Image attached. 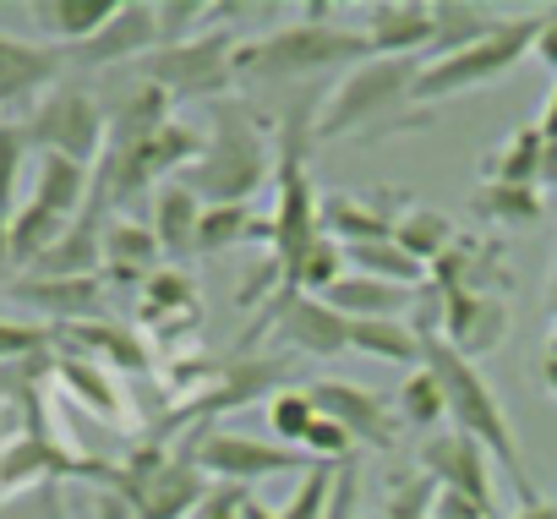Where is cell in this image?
Segmentation results:
<instances>
[{
    "label": "cell",
    "instance_id": "c3c4849f",
    "mask_svg": "<svg viewBox=\"0 0 557 519\" xmlns=\"http://www.w3.org/2000/svg\"><path fill=\"white\" fill-rule=\"evenodd\" d=\"M546 356H557V329H552V339H546Z\"/></svg>",
    "mask_w": 557,
    "mask_h": 519
},
{
    "label": "cell",
    "instance_id": "e575fe53",
    "mask_svg": "<svg viewBox=\"0 0 557 519\" xmlns=\"http://www.w3.org/2000/svg\"><path fill=\"white\" fill-rule=\"evenodd\" d=\"M432 503H437V486L416 470V475H394L388 492H383V519H432Z\"/></svg>",
    "mask_w": 557,
    "mask_h": 519
},
{
    "label": "cell",
    "instance_id": "f6af8a7d",
    "mask_svg": "<svg viewBox=\"0 0 557 519\" xmlns=\"http://www.w3.org/2000/svg\"><path fill=\"white\" fill-rule=\"evenodd\" d=\"M541 132H546V137H557V83H552V94H546V110H541Z\"/></svg>",
    "mask_w": 557,
    "mask_h": 519
},
{
    "label": "cell",
    "instance_id": "44dd1931",
    "mask_svg": "<svg viewBox=\"0 0 557 519\" xmlns=\"http://www.w3.org/2000/svg\"><path fill=\"white\" fill-rule=\"evenodd\" d=\"M202 197L186 186V181H164L153 191V235L164 246V257H197V230H202Z\"/></svg>",
    "mask_w": 557,
    "mask_h": 519
},
{
    "label": "cell",
    "instance_id": "5bb4252c",
    "mask_svg": "<svg viewBox=\"0 0 557 519\" xmlns=\"http://www.w3.org/2000/svg\"><path fill=\"white\" fill-rule=\"evenodd\" d=\"M361 34L377 61H426L437 23L426 0H377V7H367Z\"/></svg>",
    "mask_w": 557,
    "mask_h": 519
},
{
    "label": "cell",
    "instance_id": "7c38bea8",
    "mask_svg": "<svg viewBox=\"0 0 557 519\" xmlns=\"http://www.w3.org/2000/svg\"><path fill=\"white\" fill-rule=\"evenodd\" d=\"M159 45H164V39H159V7H148V0H126V7H121L88 45L66 50V61H72V66H88V72H99V66H126V61L143 66Z\"/></svg>",
    "mask_w": 557,
    "mask_h": 519
},
{
    "label": "cell",
    "instance_id": "f907efd6",
    "mask_svg": "<svg viewBox=\"0 0 557 519\" xmlns=\"http://www.w3.org/2000/svg\"><path fill=\"white\" fill-rule=\"evenodd\" d=\"M0 388H12V383H0Z\"/></svg>",
    "mask_w": 557,
    "mask_h": 519
},
{
    "label": "cell",
    "instance_id": "e0dca14e",
    "mask_svg": "<svg viewBox=\"0 0 557 519\" xmlns=\"http://www.w3.org/2000/svg\"><path fill=\"white\" fill-rule=\"evenodd\" d=\"M383 191H361V197H323V235L339 246H367V240H394L399 213L388 202H377Z\"/></svg>",
    "mask_w": 557,
    "mask_h": 519
},
{
    "label": "cell",
    "instance_id": "bcb514c9",
    "mask_svg": "<svg viewBox=\"0 0 557 519\" xmlns=\"http://www.w3.org/2000/svg\"><path fill=\"white\" fill-rule=\"evenodd\" d=\"M541 388L557 399V356H541Z\"/></svg>",
    "mask_w": 557,
    "mask_h": 519
},
{
    "label": "cell",
    "instance_id": "8d00e7d4",
    "mask_svg": "<svg viewBox=\"0 0 557 519\" xmlns=\"http://www.w3.org/2000/svg\"><path fill=\"white\" fill-rule=\"evenodd\" d=\"M329 503H334V470L329 465H318V470H307L301 475V486H296V497L278 508V519H329Z\"/></svg>",
    "mask_w": 557,
    "mask_h": 519
},
{
    "label": "cell",
    "instance_id": "1f68e13d",
    "mask_svg": "<svg viewBox=\"0 0 557 519\" xmlns=\"http://www.w3.org/2000/svg\"><path fill=\"white\" fill-rule=\"evenodd\" d=\"M318 399H312V388H278L273 399H268V427H273V437L285 443V448H301L307 443V432L318 427Z\"/></svg>",
    "mask_w": 557,
    "mask_h": 519
},
{
    "label": "cell",
    "instance_id": "cb8c5ba5",
    "mask_svg": "<svg viewBox=\"0 0 557 519\" xmlns=\"http://www.w3.org/2000/svg\"><path fill=\"white\" fill-rule=\"evenodd\" d=\"M432 23H437V34H432V55L426 61H443V55H459V50L481 45L508 17H497L486 7H470V0H432Z\"/></svg>",
    "mask_w": 557,
    "mask_h": 519
},
{
    "label": "cell",
    "instance_id": "30bf717a",
    "mask_svg": "<svg viewBox=\"0 0 557 519\" xmlns=\"http://www.w3.org/2000/svg\"><path fill=\"white\" fill-rule=\"evenodd\" d=\"M437 296V291H432ZM513 329V312H508V296H486V291H454V296H437V339L448 350H459L465 361H481L492 356Z\"/></svg>",
    "mask_w": 557,
    "mask_h": 519
},
{
    "label": "cell",
    "instance_id": "74e56055",
    "mask_svg": "<svg viewBox=\"0 0 557 519\" xmlns=\"http://www.w3.org/2000/svg\"><path fill=\"white\" fill-rule=\"evenodd\" d=\"M50 339H55V334H50V329H34V323H0V367L50 350Z\"/></svg>",
    "mask_w": 557,
    "mask_h": 519
},
{
    "label": "cell",
    "instance_id": "b9f144b4",
    "mask_svg": "<svg viewBox=\"0 0 557 519\" xmlns=\"http://www.w3.org/2000/svg\"><path fill=\"white\" fill-rule=\"evenodd\" d=\"M432 519H497V514H486V508H475V503H465V497H454V492H437Z\"/></svg>",
    "mask_w": 557,
    "mask_h": 519
},
{
    "label": "cell",
    "instance_id": "f546056e",
    "mask_svg": "<svg viewBox=\"0 0 557 519\" xmlns=\"http://www.w3.org/2000/svg\"><path fill=\"white\" fill-rule=\"evenodd\" d=\"M481 219H492L497 230H530L541 219V186H503V181H481V191L470 197Z\"/></svg>",
    "mask_w": 557,
    "mask_h": 519
},
{
    "label": "cell",
    "instance_id": "277c9868",
    "mask_svg": "<svg viewBox=\"0 0 557 519\" xmlns=\"http://www.w3.org/2000/svg\"><path fill=\"white\" fill-rule=\"evenodd\" d=\"M273 170H278V153H268L262 126L251 115H240V104H219L213 110V137L181 181L213 208V202H251V191Z\"/></svg>",
    "mask_w": 557,
    "mask_h": 519
},
{
    "label": "cell",
    "instance_id": "9a60e30c",
    "mask_svg": "<svg viewBox=\"0 0 557 519\" xmlns=\"http://www.w3.org/2000/svg\"><path fill=\"white\" fill-rule=\"evenodd\" d=\"M432 285L437 296H454V291H486V296H508L513 274H508V246L503 240H475V235H459L437 263H432Z\"/></svg>",
    "mask_w": 557,
    "mask_h": 519
},
{
    "label": "cell",
    "instance_id": "8992f818",
    "mask_svg": "<svg viewBox=\"0 0 557 519\" xmlns=\"http://www.w3.org/2000/svg\"><path fill=\"white\" fill-rule=\"evenodd\" d=\"M23 137H28V148H39V153H61V159L94 170V164L104 159V148H110V110H104L88 88L61 83V88H50V94L23 115Z\"/></svg>",
    "mask_w": 557,
    "mask_h": 519
},
{
    "label": "cell",
    "instance_id": "f35d334b",
    "mask_svg": "<svg viewBox=\"0 0 557 519\" xmlns=\"http://www.w3.org/2000/svg\"><path fill=\"white\" fill-rule=\"evenodd\" d=\"M356 503H361V465H339L334 470V503H329V519H356Z\"/></svg>",
    "mask_w": 557,
    "mask_h": 519
},
{
    "label": "cell",
    "instance_id": "2e32d148",
    "mask_svg": "<svg viewBox=\"0 0 557 519\" xmlns=\"http://www.w3.org/2000/svg\"><path fill=\"white\" fill-rule=\"evenodd\" d=\"M66 66L72 61L55 45H28V39L0 34V110L7 104H39L50 88H61Z\"/></svg>",
    "mask_w": 557,
    "mask_h": 519
},
{
    "label": "cell",
    "instance_id": "4dcf8cb0",
    "mask_svg": "<svg viewBox=\"0 0 557 519\" xmlns=\"http://www.w3.org/2000/svg\"><path fill=\"white\" fill-rule=\"evenodd\" d=\"M394 416L405 421V427H421L426 437L437 432V421H448V399H443V388H437V378L421 367V372H410L405 383H399V394H394Z\"/></svg>",
    "mask_w": 557,
    "mask_h": 519
},
{
    "label": "cell",
    "instance_id": "4316f807",
    "mask_svg": "<svg viewBox=\"0 0 557 519\" xmlns=\"http://www.w3.org/2000/svg\"><path fill=\"white\" fill-rule=\"evenodd\" d=\"M394 240L416 257V263H437V257L459 240V230H454V219L448 213H437V208H426V202H410V208H399V224H394Z\"/></svg>",
    "mask_w": 557,
    "mask_h": 519
},
{
    "label": "cell",
    "instance_id": "9c48e42d",
    "mask_svg": "<svg viewBox=\"0 0 557 519\" xmlns=\"http://www.w3.org/2000/svg\"><path fill=\"white\" fill-rule=\"evenodd\" d=\"M421 475L437 486V492H454L486 514H497V492H492V454L465 437L459 427H437L426 443H421Z\"/></svg>",
    "mask_w": 557,
    "mask_h": 519
},
{
    "label": "cell",
    "instance_id": "d6a6232c",
    "mask_svg": "<svg viewBox=\"0 0 557 519\" xmlns=\"http://www.w3.org/2000/svg\"><path fill=\"white\" fill-rule=\"evenodd\" d=\"M66 334H72V345H77V350L104 356L110 367H132V372H143V367H148L143 345H137L126 329H115V323H72Z\"/></svg>",
    "mask_w": 557,
    "mask_h": 519
},
{
    "label": "cell",
    "instance_id": "836d02e7",
    "mask_svg": "<svg viewBox=\"0 0 557 519\" xmlns=\"http://www.w3.org/2000/svg\"><path fill=\"white\" fill-rule=\"evenodd\" d=\"M55 372H61V383H66L88 410H99V416H121V394H115V383H110V367H94V361L66 356V361H55Z\"/></svg>",
    "mask_w": 557,
    "mask_h": 519
},
{
    "label": "cell",
    "instance_id": "3957f363",
    "mask_svg": "<svg viewBox=\"0 0 557 519\" xmlns=\"http://www.w3.org/2000/svg\"><path fill=\"white\" fill-rule=\"evenodd\" d=\"M426 61H367L356 72H345V83L323 99L312 132L318 143H339V137H383L399 121V110H416V77Z\"/></svg>",
    "mask_w": 557,
    "mask_h": 519
},
{
    "label": "cell",
    "instance_id": "ba28073f",
    "mask_svg": "<svg viewBox=\"0 0 557 519\" xmlns=\"http://www.w3.org/2000/svg\"><path fill=\"white\" fill-rule=\"evenodd\" d=\"M191 459L202 475H219L224 486H246L251 481H268V475H307L318 470L312 459H301V448H285V443H257L246 432H197L191 437Z\"/></svg>",
    "mask_w": 557,
    "mask_h": 519
},
{
    "label": "cell",
    "instance_id": "83f0119b",
    "mask_svg": "<svg viewBox=\"0 0 557 519\" xmlns=\"http://www.w3.org/2000/svg\"><path fill=\"white\" fill-rule=\"evenodd\" d=\"M345 263L350 274H367V280H383V285H405L416 291L432 269L416 263V257L399 246V240H367V246H345Z\"/></svg>",
    "mask_w": 557,
    "mask_h": 519
},
{
    "label": "cell",
    "instance_id": "60d3db41",
    "mask_svg": "<svg viewBox=\"0 0 557 519\" xmlns=\"http://www.w3.org/2000/svg\"><path fill=\"white\" fill-rule=\"evenodd\" d=\"M240 503H246V486H213L191 519H240Z\"/></svg>",
    "mask_w": 557,
    "mask_h": 519
},
{
    "label": "cell",
    "instance_id": "484cf974",
    "mask_svg": "<svg viewBox=\"0 0 557 519\" xmlns=\"http://www.w3.org/2000/svg\"><path fill=\"white\" fill-rule=\"evenodd\" d=\"M350 350L356 356H372V361H388V367H410L421 372V356H426V334L388 318V323H356L350 329Z\"/></svg>",
    "mask_w": 557,
    "mask_h": 519
},
{
    "label": "cell",
    "instance_id": "8fae6325",
    "mask_svg": "<svg viewBox=\"0 0 557 519\" xmlns=\"http://www.w3.org/2000/svg\"><path fill=\"white\" fill-rule=\"evenodd\" d=\"M278 329L285 334V345L290 350H301V356H318V361H334V356H345L350 350V318L345 312H334L323 296H278L268 312H262V323H257V334L262 329Z\"/></svg>",
    "mask_w": 557,
    "mask_h": 519
},
{
    "label": "cell",
    "instance_id": "7a4b0ae2",
    "mask_svg": "<svg viewBox=\"0 0 557 519\" xmlns=\"http://www.w3.org/2000/svg\"><path fill=\"white\" fill-rule=\"evenodd\" d=\"M329 12H307L301 23H278L273 34L240 45L235 55V77H257V83H290V77H312V72H356L372 55L367 34L361 28H345V23H323Z\"/></svg>",
    "mask_w": 557,
    "mask_h": 519
},
{
    "label": "cell",
    "instance_id": "52a82bcc",
    "mask_svg": "<svg viewBox=\"0 0 557 519\" xmlns=\"http://www.w3.org/2000/svg\"><path fill=\"white\" fill-rule=\"evenodd\" d=\"M235 55H240V39L230 28H213L191 45H170V50H153L137 77L159 83L170 99H219L230 83H235Z\"/></svg>",
    "mask_w": 557,
    "mask_h": 519
},
{
    "label": "cell",
    "instance_id": "ab89813d",
    "mask_svg": "<svg viewBox=\"0 0 557 519\" xmlns=\"http://www.w3.org/2000/svg\"><path fill=\"white\" fill-rule=\"evenodd\" d=\"M530 61L546 66V72L557 77V7L541 12V28H535V50H530Z\"/></svg>",
    "mask_w": 557,
    "mask_h": 519
},
{
    "label": "cell",
    "instance_id": "7dc6e473",
    "mask_svg": "<svg viewBox=\"0 0 557 519\" xmlns=\"http://www.w3.org/2000/svg\"><path fill=\"white\" fill-rule=\"evenodd\" d=\"M546 318L557 323V263H552V285H546Z\"/></svg>",
    "mask_w": 557,
    "mask_h": 519
},
{
    "label": "cell",
    "instance_id": "7bdbcfd3",
    "mask_svg": "<svg viewBox=\"0 0 557 519\" xmlns=\"http://www.w3.org/2000/svg\"><path fill=\"white\" fill-rule=\"evenodd\" d=\"M557 186V137H546V159H541V191Z\"/></svg>",
    "mask_w": 557,
    "mask_h": 519
},
{
    "label": "cell",
    "instance_id": "ac0fdd59",
    "mask_svg": "<svg viewBox=\"0 0 557 519\" xmlns=\"http://www.w3.org/2000/svg\"><path fill=\"white\" fill-rule=\"evenodd\" d=\"M164 263V246L153 235V224H137V219H110L104 224V280H121V285H148Z\"/></svg>",
    "mask_w": 557,
    "mask_h": 519
},
{
    "label": "cell",
    "instance_id": "6da1fadb",
    "mask_svg": "<svg viewBox=\"0 0 557 519\" xmlns=\"http://www.w3.org/2000/svg\"><path fill=\"white\" fill-rule=\"evenodd\" d=\"M421 367L437 378V388H443V399H448V421H454L465 437H475V443L492 454V465L508 470V481L519 486V508L541 503L535 475H530V465H524V448H519V437H513V421H508L497 388L486 383V372H481L475 361H465L459 350H448L437 334H426Z\"/></svg>",
    "mask_w": 557,
    "mask_h": 519
},
{
    "label": "cell",
    "instance_id": "4fadbf2b",
    "mask_svg": "<svg viewBox=\"0 0 557 519\" xmlns=\"http://www.w3.org/2000/svg\"><path fill=\"white\" fill-rule=\"evenodd\" d=\"M307 388H312L318 410L334 416L356 437V448H372V454H388L394 448V416H388V399L383 394H372L361 383H339V378H318Z\"/></svg>",
    "mask_w": 557,
    "mask_h": 519
},
{
    "label": "cell",
    "instance_id": "ffe728a7",
    "mask_svg": "<svg viewBox=\"0 0 557 519\" xmlns=\"http://www.w3.org/2000/svg\"><path fill=\"white\" fill-rule=\"evenodd\" d=\"M121 7H126V0H34L28 17L50 34L55 50H77V45H88Z\"/></svg>",
    "mask_w": 557,
    "mask_h": 519
},
{
    "label": "cell",
    "instance_id": "f1b7e54d",
    "mask_svg": "<svg viewBox=\"0 0 557 519\" xmlns=\"http://www.w3.org/2000/svg\"><path fill=\"white\" fill-rule=\"evenodd\" d=\"M251 235H268V219H257L251 202H213L202 208V230H197V257H213V251H230Z\"/></svg>",
    "mask_w": 557,
    "mask_h": 519
},
{
    "label": "cell",
    "instance_id": "d590c367",
    "mask_svg": "<svg viewBox=\"0 0 557 519\" xmlns=\"http://www.w3.org/2000/svg\"><path fill=\"white\" fill-rule=\"evenodd\" d=\"M0 519H72L66 486L50 481V486H34V492H17V497H0Z\"/></svg>",
    "mask_w": 557,
    "mask_h": 519
},
{
    "label": "cell",
    "instance_id": "d6986e66",
    "mask_svg": "<svg viewBox=\"0 0 557 519\" xmlns=\"http://www.w3.org/2000/svg\"><path fill=\"white\" fill-rule=\"evenodd\" d=\"M12 296L28 301V307H39L45 318H55V329L99 323V312H104V291H99V280H17Z\"/></svg>",
    "mask_w": 557,
    "mask_h": 519
},
{
    "label": "cell",
    "instance_id": "681fc988",
    "mask_svg": "<svg viewBox=\"0 0 557 519\" xmlns=\"http://www.w3.org/2000/svg\"><path fill=\"white\" fill-rule=\"evenodd\" d=\"M0 126H7V110H0Z\"/></svg>",
    "mask_w": 557,
    "mask_h": 519
},
{
    "label": "cell",
    "instance_id": "5b68a950",
    "mask_svg": "<svg viewBox=\"0 0 557 519\" xmlns=\"http://www.w3.org/2000/svg\"><path fill=\"white\" fill-rule=\"evenodd\" d=\"M535 28H541V12L535 17H508L497 34H486L481 45L459 50V55H443V61H426L421 77H416V104H443V99H459L470 88H492L503 83L519 61H530L535 50Z\"/></svg>",
    "mask_w": 557,
    "mask_h": 519
},
{
    "label": "cell",
    "instance_id": "d4e9b609",
    "mask_svg": "<svg viewBox=\"0 0 557 519\" xmlns=\"http://www.w3.org/2000/svg\"><path fill=\"white\" fill-rule=\"evenodd\" d=\"M541 159H546V132L541 121L519 126L503 148L486 153L481 164V181H503V186H541Z\"/></svg>",
    "mask_w": 557,
    "mask_h": 519
},
{
    "label": "cell",
    "instance_id": "7402d4cb",
    "mask_svg": "<svg viewBox=\"0 0 557 519\" xmlns=\"http://www.w3.org/2000/svg\"><path fill=\"white\" fill-rule=\"evenodd\" d=\"M202 318V301H197V285L191 274L181 269H159L148 285H143V307H137V323L143 329H181V323H197Z\"/></svg>",
    "mask_w": 557,
    "mask_h": 519
},
{
    "label": "cell",
    "instance_id": "603a6c76",
    "mask_svg": "<svg viewBox=\"0 0 557 519\" xmlns=\"http://www.w3.org/2000/svg\"><path fill=\"white\" fill-rule=\"evenodd\" d=\"M323 301H329L334 312H345L350 323H388V318H399V312L416 301V291L383 285V280H367V274H345Z\"/></svg>",
    "mask_w": 557,
    "mask_h": 519
},
{
    "label": "cell",
    "instance_id": "ee69618b",
    "mask_svg": "<svg viewBox=\"0 0 557 519\" xmlns=\"http://www.w3.org/2000/svg\"><path fill=\"white\" fill-rule=\"evenodd\" d=\"M513 519H557V497H541V503H530V508H519Z\"/></svg>",
    "mask_w": 557,
    "mask_h": 519
}]
</instances>
